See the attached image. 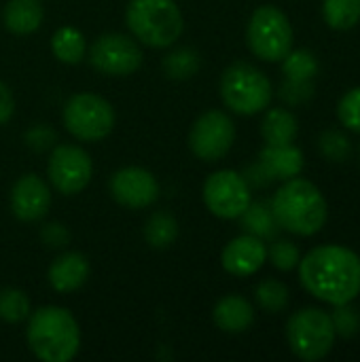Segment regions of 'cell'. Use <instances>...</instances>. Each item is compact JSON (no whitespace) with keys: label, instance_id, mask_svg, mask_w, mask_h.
<instances>
[{"label":"cell","instance_id":"6da1fadb","mask_svg":"<svg viewBox=\"0 0 360 362\" xmlns=\"http://www.w3.org/2000/svg\"><path fill=\"white\" fill-rule=\"evenodd\" d=\"M303 288L331 305L352 303L360 295V259L344 246L327 244L310 250L299 261Z\"/></svg>","mask_w":360,"mask_h":362},{"label":"cell","instance_id":"7a4b0ae2","mask_svg":"<svg viewBox=\"0 0 360 362\" xmlns=\"http://www.w3.org/2000/svg\"><path fill=\"white\" fill-rule=\"evenodd\" d=\"M25 341L42 362H68L79 354L81 329L76 318L59 305H45L30 312Z\"/></svg>","mask_w":360,"mask_h":362},{"label":"cell","instance_id":"3957f363","mask_svg":"<svg viewBox=\"0 0 360 362\" xmlns=\"http://www.w3.org/2000/svg\"><path fill=\"white\" fill-rule=\"evenodd\" d=\"M280 229L295 235H314L327 223V202L320 189L303 178H289L272 199Z\"/></svg>","mask_w":360,"mask_h":362},{"label":"cell","instance_id":"277c9868","mask_svg":"<svg viewBox=\"0 0 360 362\" xmlns=\"http://www.w3.org/2000/svg\"><path fill=\"white\" fill-rule=\"evenodd\" d=\"M125 21L134 38L153 49L172 47L185 28L182 13L174 0H129Z\"/></svg>","mask_w":360,"mask_h":362},{"label":"cell","instance_id":"5b68a950","mask_svg":"<svg viewBox=\"0 0 360 362\" xmlns=\"http://www.w3.org/2000/svg\"><path fill=\"white\" fill-rule=\"evenodd\" d=\"M274 89L269 78L252 64L236 62L221 76V98L238 115L250 117L265 110Z\"/></svg>","mask_w":360,"mask_h":362},{"label":"cell","instance_id":"8992f818","mask_svg":"<svg viewBox=\"0 0 360 362\" xmlns=\"http://www.w3.org/2000/svg\"><path fill=\"white\" fill-rule=\"evenodd\" d=\"M286 339L297 358L310 362L325 358L335 344L331 314L318 308L295 312L286 325Z\"/></svg>","mask_w":360,"mask_h":362},{"label":"cell","instance_id":"52a82bcc","mask_svg":"<svg viewBox=\"0 0 360 362\" xmlns=\"http://www.w3.org/2000/svg\"><path fill=\"white\" fill-rule=\"evenodd\" d=\"M246 42L259 59L282 62L293 47V28L289 17L272 4L259 6L248 21Z\"/></svg>","mask_w":360,"mask_h":362},{"label":"cell","instance_id":"ba28073f","mask_svg":"<svg viewBox=\"0 0 360 362\" xmlns=\"http://www.w3.org/2000/svg\"><path fill=\"white\" fill-rule=\"evenodd\" d=\"M66 129L83 142L104 140L115 127V110L108 100L98 93H74L62 112Z\"/></svg>","mask_w":360,"mask_h":362},{"label":"cell","instance_id":"9c48e42d","mask_svg":"<svg viewBox=\"0 0 360 362\" xmlns=\"http://www.w3.org/2000/svg\"><path fill=\"white\" fill-rule=\"evenodd\" d=\"M140 45L121 32H108L93 40L89 49L91 66L106 76H129L142 66Z\"/></svg>","mask_w":360,"mask_h":362},{"label":"cell","instance_id":"30bf717a","mask_svg":"<svg viewBox=\"0 0 360 362\" xmlns=\"http://www.w3.org/2000/svg\"><path fill=\"white\" fill-rule=\"evenodd\" d=\"M47 176L55 191L62 195L81 193L93 176V163L85 148L76 144H57L51 148Z\"/></svg>","mask_w":360,"mask_h":362},{"label":"cell","instance_id":"8fae6325","mask_svg":"<svg viewBox=\"0 0 360 362\" xmlns=\"http://www.w3.org/2000/svg\"><path fill=\"white\" fill-rule=\"evenodd\" d=\"M204 204L219 218H240L250 204V187L242 174L219 170L204 182Z\"/></svg>","mask_w":360,"mask_h":362},{"label":"cell","instance_id":"7c38bea8","mask_svg":"<svg viewBox=\"0 0 360 362\" xmlns=\"http://www.w3.org/2000/svg\"><path fill=\"white\" fill-rule=\"evenodd\" d=\"M236 142V125L223 110L204 112L191 127L189 146L193 155L202 161L223 159Z\"/></svg>","mask_w":360,"mask_h":362},{"label":"cell","instance_id":"4fadbf2b","mask_svg":"<svg viewBox=\"0 0 360 362\" xmlns=\"http://www.w3.org/2000/svg\"><path fill=\"white\" fill-rule=\"evenodd\" d=\"M108 189L112 199L125 208H149L159 197L157 178L149 170L138 165L117 170L110 176Z\"/></svg>","mask_w":360,"mask_h":362},{"label":"cell","instance_id":"5bb4252c","mask_svg":"<svg viewBox=\"0 0 360 362\" xmlns=\"http://www.w3.org/2000/svg\"><path fill=\"white\" fill-rule=\"evenodd\" d=\"M49 208H51V189L40 176L25 174L19 180H15L11 189V212L17 221L36 223L47 216Z\"/></svg>","mask_w":360,"mask_h":362},{"label":"cell","instance_id":"9a60e30c","mask_svg":"<svg viewBox=\"0 0 360 362\" xmlns=\"http://www.w3.org/2000/svg\"><path fill=\"white\" fill-rule=\"evenodd\" d=\"M265 261H267V248L263 240L250 233H244L231 240L221 252V263L225 272L238 278L257 274L265 265Z\"/></svg>","mask_w":360,"mask_h":362},{"label":"cell","instance_id":"2e32d148","mask_svg":"<svg viewBox=\"0 0 360 362\" xmlns=\"http://www.w3.org/2000/svg\"><path fill=\"white\" fill-rule=\"evenodd\" d=\"M89 278V261L81 252H64L59 255L47 272V280L57 293H74Z\"/></svg>","mask_w":360,"mask_h":362},{"label":"cell","instance_id":"e0dca14e","mask_svg":"<svg viewBox=\"0 0 360 362\" xmlns=\"http://www.w3.org/2000/svg\"><path fill=\"white\" fill-rule=\"evenodd\" d=\"M212 318L221 331L238 335V333H244L252 327L255 308L250 305L248 299H244L240 295H227V297L219 299V303L214 305Z\"/></svg>","mask_w":360,"mask_h":362},{"label":"cell","instance_id":"ac0fdd59","mask_svg":"<svg viewBox=\"0 0 360 362\" xmlns=\"http://www.w3.org/2000/svg\"><path fill=\"white\" fill-rule=\"evenodd\" d=\"M259 163L272 180H289L303 170V153L295 144H267L259 155Z\"/></svg>","mask_w":360,"mask_h":362},{"label":"cell","instance_id":"d6986e66","mask_svg":"<svg viewBox=\"0 0 360 362\" xmlns=\"http://www.w3.org/2000/svg\"><path fill=\"white\" fill-rule=\"evenodd\" d=\"M45 17L40 0H8L2 11V21L8 32L25 36L40 28Z\"/></svg>","mask_w":360,"mask_h":362},{"label":"cell","instance_id":"ffe728a7","mask_svg":"<svg viewBox=\"0 0 360 362\" xmlns=\"http://www.w3.org/2000/svg\"><path fill=\"white\" fill-rule=\"evenodd\" d=\"M297 132H299L297 119L286 108L267 110V115L261 123V134L267 144H293L297 138Z\"/></svg>","mask_w":360,"mask_h":362},{"label":"cell","instance_id":"44dd1931","mask_svg":"<svg viewBox=\"0 0 360 362\" xmlns=\"http://www.w3.org/2000/svg\"><path fill=\"white\" fill-rule=\"evenodd\" d=\"M240 218H242L244 231L261 240H274L280 231L272 204H265V202H250Z\"/></svg>","mask_w":360,"mask_h":362},{"label":"cell","instance_id":"7402d4cb","mask_svg":"<svg viewBox=\"0 0 360 362\" xmlns=\"http://www.w3.org/2000/svg\"><path fill=\"white\" fill-rule=\"evenodd\" d=\"M51 51L62 64H81L87 53V42L81 30L72 25H62L51 38Z\"/></svg>","mask_w":360,"mask_h":362},{"label":"cell","instance_id":"603a6c76","mask_svg":"<svg viewBox=\"0 0 360 362\" xmlns=\"http://www.w3.org/2000/svg\"><path fill=\"white\" fill-rule=\"evenodd\" d=\"M178 238V221L170 212H155L144 223V240L155 250L170 248Z\"/></svg>","mask_w":360,"mask_h":362},{"label":"cell","instance_id":"cb8c5ba5","mask_svg":"<svg viewBox=\"0 0 360 362\" xmlns=\"http://www.w3.org/2000/svg\"><path fill=\"white\" fill-rule=\"evenodd\" d=\"M163 72L168 78H174V81H187L191 76L197 74L199 66H202V57L195 49L191 47H180V49H174L170 51L163 62Z\"/></svg>","mask_w":360,"mask_h":362},{"label":"cell","instance_id":"d4e9b609","mask_svg":"<svg viewBox=\"0 0 360 362\" xmlns=\"http://www.w3.org/2000/svg\"><path fill=\"white\" fill-rule=\"evenodd\" d=\"M323 15L333 30H350L360 21V0H325Z\"/></svg>","mask_w":360,"mask_h":362},{"label":"cell","instance_id":"484cf974","mask_svg":"<svg viewBox=\"0 0 360 362\" xmlns=\"http://www.w3.org/2000/svg\"><path fill=\"white\" fill-rule=\"evenodd\" d=\"M32 312L30 299L23 291L6 286L0 288V320L6 325H19L23 322Z\"/></svg>","mask_w":360,"mask_h":362},{"label":"cell","instance_id":"4316f807","mask_svg":"<svg viewBox=\"0 0 360 362\" xmlns=\"http://www.w3.org/2000/svg\"><path fill=\"white\" fill-rule=\"evenodd\" d=\"M282 72L286 78H299V81H312L318 72V59L308 49L289 51L282 57Z\"/></svg>","mask_w":360,"mask_h":362},{"label":"cell","instance_id":"83f0119b","mask_svg":"<svg viewBox=\"0 0 360 362\" xmlns=\"http://www.w3.org/2000/svg\"><path fill=\"white\" fill-rule=\"evenodd\" d=\"M257 303L267 314H278L289 305V288L280 280H263L255 291Z\"/></svg>","mask_w":360,"mask_h":362},{"label":"cell","instance_id":"f1b7e54d","mask_svg":"<svg viewBox=\"0 0 360 362\" xmlns=\"http://www.w3.org/2000/svg\"><path fill=\"white\" fill-rule=\"evenodd\" d=\"M267 257L272 261V265L280 272H291L299 265L301 257H299V248L291 242V240H276L272 244V248L267 250Z\"/></svg>","mask_w":360,"mask_h":362},{"label":"cell","instance_id":"f546056e","mask_svg":"<svg viewBox=\"0 0 360 362\" xmlns=\"http://www.w3.org/2000/svg\"><path fill=\"white\" fill-rule=\"evenodd\" d=\"M331 320H333V329H335V335H342V337H354L360 329V314L356 308H352L350 303H344V305H335V312L331 314Z\"/></svg>","mask_w":360,"mask_h":362},{"label":"cell","instance_id":"4dcf8cb0","mask_svg":"<svg viewBox=\"0 0 360 362\" xmlns=\"http://www.w3.org/2000/svg\"><path fill=\"white\" fill-rule=\"evenodd\" d=\"M320 151L329 161H344L350 155V140L335 129H329L320 136Z\"/></svg>","mask_w":360,"mask_h":362},{"label":"cell","instance_id":"1f68e13d","mask_svg":"<svg viewBox=\"0 0 360 362\" xmlns=\"http://www.w3.org/2000/svg\"><path fill=\"white\" fill-rule=\"evenodd\" d=\"M337 115H339V121L360 134V87L350 89L342 100H339V106H337Z\"/></svg>","mask_w":360,"mask_h":362},{"label":"cell","instance_id":"d6a6232c","mask_svg":"<svg viewBox=\"0 0 360 362\" xmlns=\"http://www.w3.org/2000/svg\"><path fill=\"white\" fill-rule=\"evenodd\" d=\"M314 95V85L312 81H299V78H286L284 85L280 87V98L286 104H303Z\"/></svg>","mask_w":360,"mask_h":362},{"label":"cell","instance_id":"836d02e7","mask_svg":"<svg viewBox=\"0 0 360 362\" xmlns=\"http://www.w3.org/2000/svg\"><path fill=\"white\" fill-rule=\"evenodd\" d=\"M57 140V134L55 129H51L47 123H40V125H34L25 132V144L32 148V151H47V148H53Z\"/></svg>","mask_w":360,"mask_h":362},{"label":"cell","instance_id":"e575fe53","mask_svg":"<svg viewBox=\"0 0 360 362\" xmlns=\"http://www.w3.org/2000/svg\"><path fill=\"white\" fill-rule=\"evenodd\" d=\"M40 240L47 248H64L70 242V231L62 223H47L40 231Z\"/></svg>","mask_w":360,"mask_h":362},{"label":"cell","instance_id":"d590c367","mask_svg":"<svg viewBox=\"0 0 360 362\" xmlns=\"http://www.w3.org/2000/svg\"><path fill=\"white\" fill-rule=\"evenodd\" d=\"M15 112V98L6 83L0 81V125H4Z\"/></svg>","mask_w":360,"mask_h":362},{"label":"cell","instance_id":"8d00e7d4","mask_svg":"<svg viewBox=\"0 0 360 362\" xmlns=\"http://www.w3.org/2000/svg\"><path fill=\"white\" fill-rule=\"evenodd\" d=\"M244 180L248 182V187H267L272 182L269 174L265 172V168L261 163H255L250 168H246V172L242 174Z\"/></svg>","mask_w":360,"mask_h":362}]
</instances>
